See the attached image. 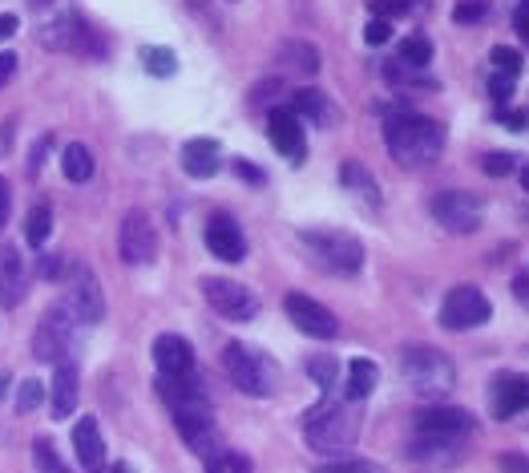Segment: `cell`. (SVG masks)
<instances>
[{"label": "cell", "mask_w": 529, "mask_h": 473, "mask_svg": "<svg viewBox=\"0 0 529 473\" xmlns=\"http://www.w3.org/2000/svg\"><path fill=\"white\" fill-rule=\"evenodd\" d=\"M384 138H388V154L396 166H429L445 150V126L425 114H408V110L388 114Z\"/></svg>", "instance_id": "1"}, {"label": "cell", "mask_w": 529, "mask_h": 473, "mask_svg": "<svg viewBox=\"0 0 529 473\" xmlns=\"http://www.w3.org/2000/svg\"><path fill=\"white\" fill-rule=\"evenodd\" d=\"M360 425H364V405H356V401H344V405L320 401L303 417V441L315 453H348L360 441Z\"/></svg>", "instance_id": "2"}, {"label": "cell", "mask_w": 529, "mask_h": 473, "mask_svg": "<svg viewBox=\"0 0 529 473\" xmlns=\"http://www.w3.org/2000/svg\"><path fill=\"white\" fill-rule=\"evenodd\" d=\"M400 376L425 401H445L453 393V385H457L453 360L441 348H433V344H408L400 352Z\"/></svg>", "instance_id": "3"}, {"label": "cell", "mask_w": 529, "mask_h": 473, "mask_svg": "<svg viewBox=\"0 0 529 473\" xmlns=\"http://www.w3.org/2000/svg\"><path fill=\"white\" fill-rule=\"evenodd\" d=\"M223 368H227V381L247 393V397H271L279 389V376H275V364L259 352V348H247V344H227L223 348Z\"/></svg>", "instance_id": "4"}, {"label": "cell", "mask_w": 529, "mask_h": 473, "mask_svg": "<svg viewBox=\"0 0 529 473\" xmlns=\"http://www.w3.org/2000/svg\"><path fill=\"white\" fill-rule=\"evenodd\" d=\"M303 251L328 275H356L364 267V247L348 231H303Z\"/></svg>", "instance_id": "5"}, {"label": "cell", "mask_w": 529, "mask_h": 473, "mask_svg": "<svg viewBox=\"0 0 529 473\" xmlns=\"http://www.w3.org/2000/svg\"><path fill=\"white\" fill-rule=\"evenodd\" d=\"M202 296H206L210 312L231 324H247L259 316V296L235 279H202Z\"/></svg>", "instance_id": "6"}, {"label": "cell", "mask_w": 529, "mask_h": 473, "mask_svg": "<svg viewBox=\"0 0 529 473\" xmlns=\"http://www.w3.org/2000/svg\"><path fill=\"white\" fill-rule=\"evenodd\" d=\"M81 324H77V316L65 308V300H57L49 312H45V320L37 324V332H33V352H37V360H69V344H73V332H77Z\"/></svg>", "instance_id": "7"}, {"label": "cell", "mask_w": 529, "mask_h": 473, "mask_svg": "<svg viewBox=\"0 0 529 473\" xmlns=\"http://www.w3.org/2000/svg\"><path fill=\"white\" fill-rule=\"evenodd\" d=\"M489 316H493V304H489V296L481 288H473V283H461V288H453L445 296V304H441V324L449 332L481 328V324H489Z\"/></svg>", "instance_id": "8"}, {"label": "cell", "mask_w": 529, "mask_h": 473, "mask_svg": "<svg viewBox=\"0 0 529 473\" xmlns=\"http://www.w3.org/2000/svg\"><path fill=\"white\" fill-rule=\"evenodd\" d=\"M283 312H287V320H291L303 336H311V340H336V336H340L336 312H332L328 304H320L315 296L287 292V296H283Z\"/></svg>", "instance_id": "9"}, {"label": "cell", "mask_w": 529, "mask_h": 473, "mask_svg": "<svg viewBox=\"0 0 529 473\" xmlns=\"http://www.w3.org/2000/svg\"><path fill=\"white\" fill-rule=\"evenodd\" d=\"M118 255L130 267H146L158 259V227L146 211H130L122 219V235H118Z\"/></svg>", "instance_id": "10"}, {"label": "cell", "mask_w": 529, "mask_h": 473, "mask_svg": "<svg viewBox=\"0 0 529 473\" xmlns=\"http://www.w3.org/2000/svg\"><path fill=\"white\" fill-rule=\"evenodd\" d=\"M433 219H437L445 231H453V235H473V231H481L485 211H481V203H477L473 195H465V191H445V195L433 199Z\"/></svg>", "instance_id": "11"}, {"label": "cell", "mask_w": 529, "mask_h": 473, "mask_svg": "<svg viewBox=\"0 0 529 473\" xmlns=\"http://www.w3.org/2000/svg\"><path fill=\"white\" fill-rule=\"evenodd\" d=\"M465 445H469V437L420 433V429H416V437H412V445H408V457H412V461H420L425 469H449V465H457V461H461Z\"/></svg>", "instance_id": "12"}, {"label": "cell", "mask_w": 529, "mask_h": 473, "mask_svg": "<svg viewBox=\"0 0 529 473\" xmlns=\"http://www.w3.org/2000/svg\"><path fill=\"white\" fill-rule=\"evenodd\" d=\"M65 308L77 316L81 328L97 324L105 316V296H101V283L89 267H77L73 271V283H69V296H65Z\"/></svg>", "instance_id": "13"}, {"label": "cell", "mask_w": 529, "mask_h": 473, "mask_svg": "<svg viewBox=\"0 0 529 473\" xmlns=\"http://www.w3.org/2000/svg\"><path fill=\"white\" fill-rule=\"evenodd\" d=\"M186 449H194L202 461H219L223 457V441H219V429H215V413H186V417H174Z\"/></svg>", "instance_id": "14"}, {"label": "cell", "mask_w": 529, "mask_h": 473, "mask_svg": "<svg viewBox=\"0 0 529 473\" xmlns=\"http://www.w3.org/2000/svg\"><path fill=\"white\" fill-rule=\"evenodd\" d=\"M489 409L497 421H509L517 413L529 409V376L521 372H501L493 376V385H489Z\"/></svg>", "instance_id": "15"}, {"label": "cell", "mask_w": 529, "mask_h": 473, "mask_svg": "<svg viewBox=\"0 0 529 473\" xmlns=\"http://www.w3.org/2000/svg\"><path fill=\"white\" fill-rule=\"evenodd\" d=\"M412 425L420 429V433H449V437H469L473 429H477V421H473V413L469 409H457V405H425L416 417H412Z\"/></svg>", "instance_id": "16"}, {"label": "cell", "mask_w": 529, "mask_h": 473, "mask_svg": "<svg viewBox=\"0 0 529 473\" xmlns=\"http://www.w3.org/2000/svg\"><path fill=\"white\" fill-rule=\"evenodd\" d=\"M206 247H210V255L223 259V263H239L247 255L243 227L231 215H210L206 219Z\"/></svg>", "instance_id": "17"}, {"label": "cell", "mask_w": 529, "mask_h": 473, "mask_svg": "<svg viewBox=\"0 0 529 473\" xmlns=\"http://www.w3.org/2000/svg\"><path fill=\"white\" fill-rule=\"evenodd\" d=\"M29 292V267L13 243H0V304L17 308Z\"/></svg>", "instance_id": "18"}, {"label": "cell", "mask_w": 529, "mask_h": 473, "mask_svg": "<svg viewBox=\"0 0 529 473\" xmlns=\"http://www.w3.org/2000/svg\"><path fill=\"white\" fill-rule=\"evenodd\" d=\"M267 138L271 146L287 158V162H303V126H299V114L295 110H271L267 114Z\"/></svg>", "instance_id": "19"}, {"label": "cell", "mask_w": 529, "mask_h": 473, "mask_svg": "<svg viewBox=\"0 0 529 473\" xmlns=\"http://www.w3.org/2000/svg\"><path fill=\"white\" fill-rule=\"evenodd\" d=\"M41 45L53 49V53H69V49H81V45H97L89 25L77 17V13H61L57 21H49L41 29Z\"/></svg>", "instance_id": "20"}, {"label": "cell", "mask_w": 529, "mask_h": 473, "mask_svg": "<svg viewBox=\"0 0 529 473\" xmlns=\"http://www.w3.org/2000/svg\"><path fill=\"white\" fill-rule=\"evenodd\" d=\"M150 352H154V364H158L162 376H186V372H194V348L182 336H174V332H162Z\"/></svg>", "instance_id": "21"}, {"label": "cell", "mask_w": 529, "mask_h": 473, "mask_svg": "<svg viewBox=\"0 0 529 473\" xmlns=\"http://www.w3.org/2000/svg\"><path fill=\"white\" fill-rule=\"evenodd\" d=\"M73 453H77L81 469H89V473H101L105 469V437H101L97 417H81L73 425Z\"/></svg>", "instance_id": "22"}, {"label": "cell", "mask_w": 529, "mask_h": 473, "mask_svg": "<svg viewBox=\"0 0 529 473\" xmlns=\"http://www.w3.org/2000/svg\"><path fill=\"white\" fill-rule=\"evenodd\" d=\"M223 166V146L215 138H190L182 146V170L190 178H215Z\"/></svg>", "instance_id": "23"}, {"label": "cell", "mask_w": 529, "mask_h": 473, "mask_svg": "<svg viewBox=\"0 0 529 473\" xmlns=\"http://www.w3.org/2000/svg\"><path fill=\"white\" fill-rule=\"evenodd\" d=\"M77 393H81V381H77V368H73V360H57V368H53V393H49V413H53V421H65L73 409H77Z\"/></svg>", "instance_id": "24"}, {"label": "cell", "mask_w": 529, "mask_h": 473, "mask_svg": "<svg viewBox=\"0 0 529 473\" xmlns=\"http://www.w3.org/2000/svg\"><path fill=\"white\" fill-rule=\"evenodd\" d=\"M291 110H295L299 118L315 122V126H332V122H336V106H332V98H328L324 89H315V85H303V89H295Z\"/></svg>", "instance_id": "25"}, {"label": "cell", "mask_w": 529, "mask_h": 473, "mask_svg": "<svg viewBox=\"0 0 529 473\" xmlns=\"http://www.w3.org/2000/svg\"><path fill=\"white\" fill-rule=\"evenodd\" d=\"M376 381H380V368H376V360H368V356H356V360L348 364V385H344V397H348V401H356V405H364V397H372Z\"/></svg>", "instance_id": "26"}, {"label": "cell", "mask_w": 529, "mask_h": 473, "mask_svg": "<svg viewBox=\"0 0 529 473\" xmlns=\"http://www.w3.org/2000/svg\"><path fill=\"white\" fill-rule=\"evenodd\" d=\"M279 69L299 73V77H311L315 69H320V53H315L311 45H303V41H287L279 49Z\"/></svg>", "instance_id": "27"}, {"label": "cell", "mask_w": 529, "mask_h": 473, "mask_svg": "<svg viewBox=\"0 0 529 473\" xmlns=\"http://www.w3.org/2000/svg\"><path fill=\"white\" fill-rule=\"evenodd\" d=\"M61 170H65L69 182H89V178H93V154H89L81 142H69V146L61 150Z\"/></svg>", "instance_id": "28"}, {"label": "cell", "mask_w": 529, "mask_h": 473, "mask_svg": "<svg viewBox=\"0 0 529 473\" xmlns=\"http://www.w3.org/2000/svg\"><path fill=\"white\" fill-rule=\"evenodd\" d=\"M49 235H53V211H49L45 203H37V207L29 211V219H25V239H29L33 251H41V247L49 243Z\"/></svg>", "instance_id": "29"}, {"label": "cell", "mask_w": 529, "mask_h": 473, "mask_svg": "<svg viewBox=\"0 0 529 473\" xmlns=\"http://www.w3.org/2000/svg\"><path fill=\"white\" fill-rule=\"evenodd\" d=\"M372 17L392 21V17H412V13H425V0H372L368 5Z\"/></svg>", "instance_id": "30"}, {"label": "cell", "mask_w": 529, "mask_h": 473, "mask_svg": "<svg viewBox=\"0 0 529 473\" xmlns=\"http://www.w3.org/2000/svg\"><path fill=\"white\" fill-rule=\"evenodd\" d=\"M400 61L404 65H412V69H425L429 61H433V41L429 37H404V45H400Z\"/></svg>", "instance_id": "31"}, {"label": "cell", "mask_w": 529, "mask_h": 473, "mask_svg": "<svg viewBox=\"0 0 529 473\" xmlns=\"http://www.w3.org/2000/svg\"><path fill=\"white\" fill-rule=\"evenodd\" d=\"M142 65H146L150 77H174V73H178V57H174L170 49H162V45H150V49L142 53Z\"/></svg>", "instance_id": "32"}, {"label": "cell", "mask_w": 529, "mask_h": 473, "mask_svg": "<svg viewBox=\"0 0 529 473\" xmlns=\"http://www.w3.org/2000/svg\"><path fill=\"white\" fill-rule=\"evenodd\" d=\"M340 182H344V186H352V191H364L368 199H376V195H380V191H376V182H372V174H368L360 162H344Z\"/></svg>", "instance_id": "33"}, {"label": "cell", "mask_w": 529, "mask_h": 473, "mask_svg": "<svg viewBox=\"0 0 529 473\" xmlns=\"http://www.w3.org/2000/svg\"><path fill=\"white\" fill-rule=\"evenodd\" d=\"M33 465H37V473H69V469H65V461L57 457L53 441H45V437L33 445Z\"/></svg>", "instance_id": "34"}, {"label": "cell", "mask_w": 529, "mask_h": 473, "mask_svg": "<svg viewBox=\"0 0 529 473\" xmlns=\"http://www.w3.org/2000/svg\"><path fill=\"white\" fill-rule=\"evenodd\" d=\"M336 368H340V364H336L332 356H311V360H307V372H311V381L320 385V389H332V385H336V376H340Z\"/></svg>", "instance_id": "35"}, {"label": "cell", "mask_w": 529, "mask_h": 473, "mask_svg": "<svg viewBox=\"0 0 529 473\" xmlns=\"http://www.w3.org/2000/svg\"><path fill=\"white\" fill-rule=\"evenodd\" d=\"M485 17H489V0H461V5L453 9L457 25H481Z\"/></svg>", "instance_id": "36"}, {"label": "cell", "mask_w": 529, "mask_h": 473, "mask_svg": "<svg viewBox=\"0 0 529 473\" xmlns=\"http://www.w3.org/2000/svg\"><path fill=\"white\" fill-rule=\"evenodd\" d=\"M489 61H493V69H497V73L521 77V53H517V49H505V45H501V49H493V53H489Z\"/></svg>", "instance_id": "37"}, {"label": "cell", "mask_w": 529, "mask_h": 473, "mask_svg": "<svg viewBox=\"0 0 529 473\" xmlns=\"http://www.w3.org/2000/svg\"><path fill=\"white\" fill-rule=\"evenodd\" d=\"M41 401H45V389H41V381H25V385L17 389V413H33Z\"/></svg>", "instance_id": "38"}, {"label": "cell", "mask_w": 529, "mask_h": 473, "mask_svg": "<svg viewBox=\"0 0 529 473\" xmlns=\"http://www.w3.org/2000/svg\"><path fill=\"white\" fill-rule=\"evenodd\" d=\"M364 41H368V45H388V41H392V21L372 17V21L364 25Z\"/></svg>", "instance_id": "39"}, {"label": "cell", "mask_w": 529, "mask_h": 473, "mask_svg": "<svg viewBox=\"0 0 529 473\" xmlns=\"http://www.w3.org/2000/svg\"><path fill=\"white\" fill-rule=\"evenodd\" d=\"M513 85H517V77H509V73H493V77H489V93H493V102H509Z\"/></svg>", "instance_id": "40"}, {"label": "cell", "mask_w": 529, "mask_h": 473, "mask_svg": "<svg viewBox=\"0 0 529 473\" xmlns=\"http://www.w3.org/2000/svg\"><path fill=\"white\" fill-rule=\"evenodd\" d=\"M481 166H485V174L505 178V174L513 170V154H485V158H481Z\"/></svg>", "instance_id": "41"}, {"label": "cell", "mask_w": 529, "mask_h": 473, "mask_svg": "<svg viewBox=\"0 0 529 473\" xmlns=\"http://www.w3.org/2000/svg\"><path fill=\"white\" fill-rule=\"evenodd\" d=\"M315 473H380V469H372V461H336V465H320Z\"/></svg>", "instance_id": "42"}, {"label": "cell", "mask_w": 529, "mask_h": 473, "mask_svg": "<svg viewBox=\"0 0 529 473\" xmlns=\"http://www.w3.org/2000/svg\"><path fill=\"white\" fill-rule=\"evenodd\" d=\"M9 215H13V186H9V178H0V231H5Z\"/></svg>", "instance_id": "43"}, {"label": "cell", "mask_w": 529, "mask_h": 473, "mask_svg": "<svg viewBox=\"0 0 529 473\" xmlns=\"http://www.w3.org/2000/svg\"><path fill=\"white\" fill-rule=\"evenodd\" d=\"M231 166H235V174H239V178H247L251 186H263V182H267V178H263V170H259L255 162H243V158H235Z\"/></svg>", "instance_id": "44"}, {"label": "cell", "mask_w": 529, "mask_h": 473, "mask_svg": "<svg viewBox=\"0 0 529 473\" xmlns=\"http://www.w3.org/2000/svg\"><path fill=\"white\" fill-rule=\"evenodd\" d=\"M513 29H517V33L529 41V0H521V5L513 9Z\"/></svg>", "instance_id": "45"}, {"label": "cell", "mask_w": 529, "mask_h": 473, "mask_svg": "<svg viewBox=\"0 0 529 473\" xmlns=\"http://www.w3.org/2000/svg\"><path fill=\"white\" fill-rule=\"evenodd\" d=\"M37 271H41V279H57L61 275V259L57 255H41L37 259Z\"/></svg>", "instance_id": "46"}, {"label": "cell", "mask_w": 529, "mask_h": 473, "mask_svg": "<svg viewBox=\"0 0 529 473\" xmlns=\"http://www.w3.org/2000/svg\"><path fill=\"white\" fill-rule=\"evenodd\" d=\"M223 469L227 473H251V461L243 453H223Z\"/></svg>", "instance_id": "47"}, {"label": "cell", "mask_w": 529, "mask_h": 473, "mask_svg": "<svg viewBox=\"0 0 529 473\" xmlns=\"http://www.w3.org/2000/svg\"><path fill=\"white\" fill-rule=\"evenodd\" d=\"M45 158H49V138H41L37 150H33V158H29V174H33V178H37V170L45 166Z\"/></svg>", "instance_id": "48"}, {"label": "cell", "mask_w": 529, "mask_h": 473, "mask_svg": "<svg viewBox=\"0 0 529 473\" xmlns=\"http://www.w3.org/2000/svg\"><path fill=\"white\" fill-rule=\"evenodd\" d=\"M505 473H529V465H525V457H517V453H505L501 461H497Z\"/></svg>", "instance_id": "49"}, {"label": "cell", "mask_w": 529, "mask_h": 473, "mask_svg": "<svg viewBox=\"0 0 529 473\" xmlns=\"http://www.w3.org/2000/svg\"><path fill=\"white\" fill-rule=\"evenodd\" d=\"M17 73V53H0V85Z\"/></svg>", "instance_id": "50"}, {"label": "cell", "mask_w": 529, "mask_h": 473, "mask_svg": "<svg viewBox=\"0 0 529 473\" xmlns=\"http://www.w3.org/2000/svg\"><path fill=\"white\" fill-rule=\"evenodd\" d=\"M513 296L529 308V275H517V279H513Z\"/></svg>", "instance_id": "51"}, {"label": "cell", "mask_w": 529, "mask_h": 473, "mask_svg": "<svg viewBox=\"0 0 529 473\" xmlns=\"http://www.w3.org/2000/svg\"><path fill=\"white\" fill-rule=\"evenodd\" d=\"M17 33V17H9V13H0V41H9Z\"/></svg>", "instance_id": "52"}, {"label": "cell", "mask_w": 529, "mask_h": 473, "mask_svg": "<svg viewBox=\"0 0 529 473\" xmlns=\"http://www.w3.org/2000/svg\"><path fill=\"white\" fill-rule=\"evenodd\" d=\"M497 122H505L509 130H521L525 126V118L521 114H509V110H497Z\"/></svg>", "instance_id": "53"}, {"label": "cell", "mask_w": 529, "mask_h": 473, "mask_svg": "<svg viewBox=\"0 0 529 473\" xmlns=\"http://www.w3.org/2000/svg\"><path fill=\"white\" fill-rule=\"evenodd\" d=\"M110 473H138L130 461H118V465H110Z\"/></svg>", "instance_id": "54"}, {"label": "cell", "mask_w": 529, "mask_h": 473, "mask_svg": "<svg viewBox=\"0 0 529 473\" xmlns=\"http://www.w3.org/2000/svg\"><path fill=\"white\" fill-rule=\"evenodd\" d=\"M5 389H9V376L0 372V401H5Z\"/></svg>", "instance_id": "55"}, {"label": "cell", "mask_w": 529, "mask_h": 473, "mask_svg": "<svg viewBox=\"0 0 529 473\" xmlns=\"http://www.w3.org/2000/svg\"><path fill=\"white\" fill-rule=\"evenodd\" d=\"M521 186H525V191H529V166L521 170Z\"/></svg>", "instance_id": "56"}, {"label": "cell", "mask_w": 529, "mask_h": 473, "mask_svg": "<svg viewBox=\"0 0 529 473\" xmlns=\"http://www.w3.org/2000/svg\"><path fill=\"white\" fill-rule=\"evenodd\" d=\"M33 5H41V9H45V5H53V0H33Z\"/></svg>", "instance_id": "57"}]
</instances>
